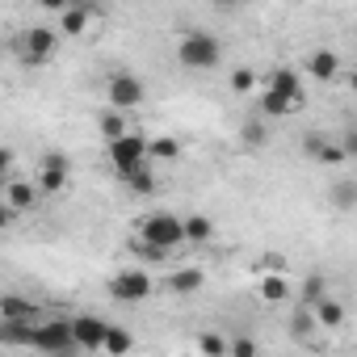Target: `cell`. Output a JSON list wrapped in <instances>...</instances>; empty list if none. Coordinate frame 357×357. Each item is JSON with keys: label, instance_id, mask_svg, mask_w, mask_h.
<instances>
[{"label": "cell", "instance_id": "14", "mask_svg": "<svg viewBox=\"0 0 357 357\" xmlns=\"http://www.w3.org/2000/svg\"><path fill=\"white\" fill-rule=\"evenodd\" d=\"M202 286H206V273H202L198 265H185V269H176V273L168 278V294H181V298H185V294H198Z\"/></svg>", "mask_w": 357, "mask_h": 357}, {"label": "cell", "instance_id": "31", "mask_svg": "<svg viewBox=\"0 0 357 357\" xmlns=\"http://www.w3.org/2000/svg\"><path fill=\"white\" fill-rule=\"evenodd\" d=\"M311 328H315V315H311V307H303V311L294 315V332L307 340V336H311Z\"/></svg>", "mask_w": 357, "mask_h": 357}, {"label": "cell", "instance_id": "2", "mask_svg": "<svg viewBox=\"0 0 357 357\" xmlns=\"http://www.w3.org/2000/svg\"><path fill=\"white\" fill-rule=\"evenodd\" d=\"M105 155H109V168H114V176H118V181H122V176H126L130 168L147 164V139H143L139 130H126V135L109 139Z\"/></svg>", "mask_w": 357, "mask_h": 357}, {"label": "cell", "instance_id": "30", "mask_svg": "<svg viewBox=\"0 0 357 357\" xmlns=\"http://www.w3.org/2000/svg\"><path fill=\"white\" fill-rule=\"evenodd\" d=\"M257 349H261V344H257L252 336H236V340H227V353H231V357H257Z\"/></svg>", "mask_w": 357, "mask_h": 357}, {"label": "cell", "instance_id": "7", "mask_svg": "<svg viewBox=\"0 0 357 357\" xmlns=\"http://www.w3.org/2000/svg\"><path fill=\"white\" fill-rule=\"evenodd\" d=\"M151 290H155V282H151L147 269H122V273L109 282V294H114L118 303H143V298H151Z\"/></svg>", "mask_w": 357, "mask_h": 357}, {"label": "cell", "instance_id": "32", "mask_svg": "<svg viewBox=\"0 0 357 357\" xmlns=\"http://www.w3.org/2000/svg\"><path fill=\"white\" fill-rule=\"evenodd\" d=\"M13 215H17V211H13L5 198H0V231H9V227H13Z\"/></svg>", "mask_w": 357, "mask_h": 357}, {"label": "cell", "instance_id": "35", "mask_svg": "<svg viewBox=\"0 0 357 357\" xmlns=\"http://www.w3.org/2000/svg\"><path fill=\"white\" fill-rule=\"evenodd\" d=\"M38 5H43V9H47V13H63V9H68V5H72V0H38Z\"/></svg>", "mask_w": 357, "mask_h": 357}, {"label": "cell", "instance_id": "13", "mask_svg": "<svg viewBox=\"0 0 357 357\" xmlns=\"http://www.w3.org/2000/svg\"><path fill=\"white\" fill-rule=\"evenodd\" d=\"M290 290H294V286H290V278H286L282 269H269V273L257 278V294H261L265 303H286Z\"/></svg>", "mask_w": 357, "mask_h": 357}, {"label": "cell", "instance_id": "16", "mask_svg": "<svg viewBox=\"0 0 357 357\" xmlns=\"http://www.w3.org/2000/svg\"><path fill=\"white\" fill-rule=\"evenodd\" d=\"M265 89H273V93H282V97H294V101H303V76H298L294 68H278V72L265 80Z\"/></svg>", "mask_w": 357, "mask_h": 357}, {"label": "cell", "instance_id": "15", "mask_svg": "<svg viewBox=\"0 0 357 357\" xmlns=\"http://www.w3.org/2000/svg\"><path fill=\"white\" fill-rule=\"evenodd\" d=\"M311 315H315L319 328H344V303H336L332 294H319L311 303Z\"/></svg>", "mask_w": 357, "mask_h": 357}, {"label": "cell", "instance_id": "36", "mask_svg": "<svg viewBox=\"0 0 357 357\" xmlns=\"http://www.w3.org/2000/svg\"><path fill=\"white\" fill-rule=\"evenodd\" d=\"M5 185H9V172H0V194H5Z\"/></svg>", "mask_w": 357, "mask_h": 357}, {"label": "cell", "instance_id": "10", "mask_svg": "<svg viewBox=\"0 0 357 357\" xmlns=\"http://www.w3.org/2000/svg\"><path fill=\"white\" fill-rule=\"evenodd\" d=\"M307 76H311V80H319V84H332V80L340 76V55H336L332 47L311 51V55H307Z\"/></svg>", "mask_w": 357, "mask_h": 357}, {"label": "cell", "instance_id": "5", "mask_svg": "<svg viewBox=\"0 0 357 357\" xmlns=\"http://www.w3.org/2000/svg\"><path fill=\"white\" fill-rule=\"evenodd\" d=\"M30 349L55 353V357H63V353H76V340H72V328H68V319H55V324H34V332H30Z\"/></svg>", "mask_w": 357, "mask_h": 357}, {"label": "cell", "instance_id": "12", "mask_svg": "<svg viewBox=\"0 0 357 357\" xmlns=\"http://www.w3.org/2000/svg\"><path fill=\"white\" fill-rule=\"evenodd\" d=\"M298 105H303V101L282 97V93H273V89H261V97H257V114H261V118H290Z\"/></svg>", "mask_w": 357, "mask_h": 357}, {"label": "cell", "instance_id": "22", "mask_svg": "<svg viewBox=\"0 0 357 357\" xmlns=\"http://www.w3.org/2000/svg\"><path fill=\"white\" fill-rule=\"evenodd\" d=\"M164 160V164H172V160H181V139H172V135H160V139H147V160Z\"/></svg>", "mask_w": 357, "mask_h": 357}, {"label": "cell", "instance_id": "33", "mask_svg": "<svg viewBox=\"0 0 357 357\" xmlns=\"http://www.w3.org/2000/svg\"><path fill=\"white\" fill-rule=\"evenodd\" d=\"M340 147H344V155L353 160V155H357V130H344V139H340Z\"/></svg>", "mask_w": 357, "mask_h": 357}, {"label": "cell", "instance_id": "24", "mask_svg": "<svg viewBox=\"0 0 357 357\" xmlns=\"http://www.w3.org/2000/svg\"><path fill=\"white\" fill-rule=\"evenodd\" d=\"M97 126H101V135H105V143L130 130V122H126V114H122V109H114V105H109V109H105V114L97 118Z\"/></svg>", "mask_w": 357, "mask_h": 357}, {"label": "cell", "instance_id": "25", "mask_svg": "<svg viewBox=\"0 0 357 357\" xmlns=\"http://www.w3.org/2000/svg\"><path fill=\"white\" fill-rule=\"evenodd\" d=\"M227 89H231L236 97L257 93V72H252V68H236V72H231V80H227Z\"/></svg>", "mask_w": 357, "mask_h": 357}, {"label": "cell", "instance_id": "18", "mask_svg": "<svg viewBox=\"0 0 357 357\" xmlns=\"http://www.w3.org/2000/svg\"><path fill=\"white\" fill-rule=\"evenodd\" d=\"M38 311H34V303L26 298V294H0V319H34Z\"/></svg>", "mask_w": 357, "mask_h": 357}, {"label": "cell", "instance_id": "28", "mask_svg": "<svg viewBox=\"0 0 357 357\" xmlns=\"http://www.w3.org/2000/svg\"><path fill=\"white\" fill-rule=\"evenodd\" d=\"M298 294H303V307H311V303H315L319 294H328V282H324L319 273H311V278L303 282V290H298Z\"/></svg>", "mask_w": 357, "mask_h": 357}, {"label": "cell", "instance_id": "19", "mask_svg": "<svg viewBox=\"0 0 357 357\" xmlns=\"http://www.w3.org/2000/svg\"><path fill=\"white\" fill-rule=\"evenodd\" d=\"M122 185H130V194H139V198L155 194V172H151V164H139V168H130V172L122 176Z\"/></svg>", "mask_w": 357, "mask_h": 357}, {"label": "cell", "instance_id": "4", "mask_svg": "<svg viewBox=\"0 0 357 357\" xmlns=\"http://www.w3.org/2000/svg\"><path fill=\"white\" fill-rule=\"evenodd\" d=\"M55 51H59V34H55V30H47V26H34V30H26V34L17 38V59H22V63H30V68L51 63V59H55Z\"/></svg>", "mask_w": 357, "mask_h": 357}, {"label": "cell", "instance_id": "9", "mask_svg": "<svg viewBox=\"0 0 357 357\" xmlns=\"http://www.w3.org/2000/svg\"><path fill=\"white\" fill-rule=\"evenodd\" d=\"M68 328H72L76 349L101 353V340H105V319H101V315H76V319H68Z\"/></svg>", "mask_w": 357, "mask_h": 357}, {"label": "cell", "instance_id": "34", "mask_svg": "<svg viewBox=\"0 0 357 357\" xmlns=\"http://www.w3.org/2000/svg\"><path fill=\"white\" fill-rule=\"evenodd\" d=\"M13 160H17V151H13V147H0V172H9V168H13Z\"/></svg>", "mask_w": 357, "mask_h": 357}, {"label": "cell", "instance_id": "29", "mask_svg": "<svg viewBox=\"0 0 357 357\" xmlns=\"http://www.w3.org/2000/svg\"><path fill=\"white\" fill-rule=\"evenodd\" d=\"M198 349H202L206 357H227V340L215 336V332H202V336H198Z\"/></svg>", "mask_w": 357, "mask_h": 357}, {"label": "cell", "instance_id": "21", "mask_svg": "<svg viewBox=\"0 0 357 357\" xmlns=\"http://www.w3.org/2000/svg\"><path fill=\"white\" fill-rule=\"evenodd\" d=\"M240 143H244V147H252V151L269 143V126H265V118H261V114H252V118L240 126Z\"/></svg>", "mask_w": 357, "mask_h": 357}, {"label": "cell", "instance_id": "1", "mask_svg": "<svg viewBox=\"0 0 357 357\" xmlns=\"http://www.w3.org/2000/svg\"><path fill=\"white\" fill-rule=\"evenodd\" d=\"M176 59H181V68H190V72H211L223 59V43L215 34H206V30H190L181 38V47H176Z\"/></svg>", "mask_w": 357, "mask_h": 357}, {"label": "cell", "instance_id": "6", "mask_svg": "<svg viewBox=\"0 0 357 357\" xmlns=\"http://www.w3.org/2000/svg\"><path fill=\"white\" fill-rule=\"evenodd\" d=\"M105 97H109V105H114V109L130 114V109H139V105H143L147 89H143V80H139V76H130V72H118V76H109V84H105Z\"/></svg>", "mask_w": 357, "mask_h": 357}, {"label": "cell", "instance_id": "27", "mask_svg": "<svg viewBox=\"0 0 357 357\" xmlns=\"http://www.w3.org/2000/svg\"><path fill=\"white\" fill-rule=\"evenodd\" d=\"M311 160H315V164H328V168H336V164H344L349 155H344V147H340V143H328V139H324V143L315 147V155H311Z\"/></svg>", "mask_w": 357, "mask_h": 357}, {"label": "cell", "instance_id": "20", "mask_svg": "<svg viewBox=\"0 0 357 357\" xmlns=\"http://www.w3.org/2000/svg\"><path fill=\"white\" fill-rule=\"evenodd\" d=\"M181 236H185V244H206L215 236V223L206 215H190V219H181Z\"/></svg>", "mask_w": 357, "mask_h": 357}, {"label": "cell", "instance_id": "17", "mask_svg": "<svg viewBox=\"0 0 357 357\" xmlns=\"http://www.w3.org/2000/svg\"><path fill=\"white\" fill-rule=\"evenodd\" d=\"M0 198H5V202H9V206H13V211L22 215V211H30V206L38 202V190H34L30 181H9V185H5V194H0Z\"/></svg>", "mask_w": 357, "mask_h": 357}, {"label": "cell", "instance_id": "11", "mask_svg": "<svg viewBox=\"0 0 357 357\" xmlns=\"http://www.w3.org/2000/svg\"><path fill=\"white\" fill-rule=\"evenodd\" d=\"M89 26H93V9L89 5H68L59 13V34L63 38H80V34H89Z\"/></svg>", "mask_w": 357, "mask_h": 357}, {"label": "cell", "instance_id": "3", "mask_svg": "<svg viewBox=\"0 0 357 357\" xmlns=\"http://www.w3.org/2000/svg\"><path fill=\"white\" fill-rule=\"evenodd\" d=\"M139 240H147V244H155V248H164V252L181 248V244H185V236H181V219L168 215V211H155V215H147V219L139 223Z\"/></svg>", "mask_w": 357, "mask_h": 357}, {"label": "cell", "instance_id": "23", "mask_svg": "<svg viewBox=\"0 0 357 357\" xmlns=\"http://www.w3.org/2000/svg\"><path fill=\"white\" fill-rule=\"evenodd\" d=\"M135 349V336L118 324H105V340H101V353H130Z\"/></svg>", "mask_w": 357, "mask_h": 357}, {"label": "cell", "instance_id": "26", "mask_svg": "<svg viewBox=\"0 0 357 357\" xmlns=\"http://www.w3.org/2000/svg\"><path fill=\"white\" fill-rule=\"evenodd\" d=\"M332 202H336V211H357V181H336Z\"/></svg>", "mask_w": 357, "mask_h": 357}, {"label": "cell", "instance_id": "8", "mask_svg": "<svg viewBox=\"0 0 357 357\" xmlns=\"http://www.w3.org/2000/svg\"><path fill=\"white\" fill-rule=\"evenodd\" d=\"M34 190H38V198H43V194L55 198V194L68 190V155H63V151H47V155H43V168H38Z\"/></svg>", "mask_w": 357, "mask_h": 357}]
</instances>
